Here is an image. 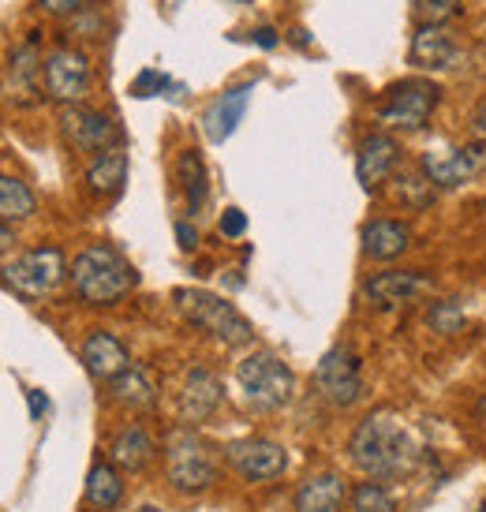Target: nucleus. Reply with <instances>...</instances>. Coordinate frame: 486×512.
Listing matches in <instances>:
<instances>
[{"label": "nucleus", "instance_id": "26", "mask_svg": "<svg viewBox=\"0 0 486 512\" xmlns=\"http://www.w3.org/2000/svg\"><path fill=\"white\" fill-rule=\"evenodd\" d=\"M38 210V199L23 180H15L8 172H0V221H27Z\"/></svg>", "mask_w": 486, "mask_h": 512}, {"label": "nucleus", "instance_id": "31", "mask_svg": "<svg viewBox=\"0 0 486 512\" xmlns=\"http://www.w3.org/2000/svg\"><path fill=\"white\" fill-rule=\"evenodd\" d=\"M430 195H434V187L423 172H408L397 180V202H408V206H427Z\"/></svg>", "mask_w": 486, "mask_h": 512}, {"label": "nucleus", "instance_id": "21", "mask_svg": "<svg viewBox=\"0 0 486 512\" xmlns=\"http://www.w3.org/2000/svg\"><path fill=\"white\" fill-rule=\"evenodd\" d=\"M128 180V154L113 146V150H101L94 154V161L86 165V187H90V195H98V199H109L116 195L120 187Z\"/></svg>", "mask_w": 486, "mask_h": 512}, {"label": "nucleus", "instance_id": "24", "mask_svg": "<svg viewBox=\"0 0 486 512\" xmlns=\"http://www.w3.org/2000/svg\"><path fill=\"white\" fill-rule=\"evenodd\" d=\"M124 498V479H120V468L109 464V460H98L90 475H86V501L94 505V509L109 512L120 505Z\"/></svg>", "mask_w": 486, "mask_h": 512}, {"label": "nucleus", "instance_id": "32", "mask_svg": "<svg viewBox=\"0 0 486 512\" xmlns=\"http://www.w3.org/2000/svg\"><path fill=\"white\" fill-rule=\"evenodd\" d=\"M169 75H161V72H154V68H146L135 83H131V94L135 98H154V94H161V90H169Z\"/></svg>", "mask_w": 486, "mask_h": 512}, {"label": "nucleus", "instance_id": "38", "mask_svg": "<svg viewBox=\"0 0 486 512\" xmlns=\"http://www.w3.org/2000/svg\"><path fill=\"white\" fill-rule=\"evenodd\" d=\"M15 247V232L8 228V221H0V255H8Z\"/></svg>", "mask_w": 486, "mask_h": 512}, {"label": "nucleus", "instance_id": "7", "mask_svg": "<svg viewBox=\"0 0 486 512\" xmlns=\"http://www.w3.org/2000/svg\"><path fill=\"white\" fill-rule=\"evenodd\" d=\"M0 273H4V285L23 299H42L57 292L60 281L68 277V262L60 247H34L27 255L12 258Z\"/></svg>", "mask_w": 486, "mask_h": 512}, {"label": "nucleus", "instance_id": "30", "mask_svg": "<svg viewBox=\"0 0 486 512\" xmlns=\"http://www.w3.org/2000/svg\"><path fill=\"white\" fill-rule=\"evenodd\" d=\"M464 0H412V15L419 27H445L449 19H457Z\"/></svg>", "mask_w": 486, "mask_h": 512}, {"label": "nucleus", "instance_id": "28", "mask_svg": "<svg viewBox=\"0 0 486 512\" xmlns=\"http://www.w3.org/2000/svg\"><path fill=\"white\" fill-rule=\"evenodd\" d=\"M468 322V314L460 307L457 299H438V303H430L427 311V326L438 333V337H457L460 329Z\"/></svg>", "mask_w": 486, "mask_h": 512}, {"label": "nucleus", "instance_id": "19", "mask_svg": "<svg viewBox=\"0 0 486 512\" xmlns=\"http://www.w3.org/2000/svg\"><path fill=\"white\" fill-rule=\"evenodd\" d=\"M412 247V228L393 217H374L363 225V255L371 262H393Z\"/></svg>", "mask_w": 486, "mask_h": 512}, {"label": "nucleus", "instance_id": "25", "mask_svg": "<svg viewBox=\"0 0 486 512\" xmlns=\"http://www.w3.org/2000/svg\"><path fill=\"white\" fill-rule=\"evenodd\" d=\"M176 176H180V187H184L187 214H199L202 206H206V195H210V176H206V165H202L199 150H184V154H180Z\"/></svg>", "mask_w": 486, "mask_h": 512}, {"label": "nucleus", "instance_id": "6", "mask_svg": "<svg viewBox=\"0 0 486 512\" xmlns=\"http://www.w3.org/2000/svg\"><path fill=\"white\" fill-rule=\"evenodd\" d=\"M442 90L430 79H401L386 90V98L378 105V120L386 128L397 131H423L430 124V116L438 109Z\"/></svg>", "mask_w": 486, "mask_h": 512}, {"label": "nucleus", "instance_id": "27", "mask_svg": "<svg viewBox=\"0 0 486 512\" xmlns=\"http://www.w3.org/2000/svg\"><path fill=\"white\" fill-rule=\"evenodd\" d=\"M8 75H12V83H8V98L34 101V94H38V86H34V75H38V53H34V42H27L23 49H15Z\"/></svg>", "mask_w": 486, "mask_h": 512}, {"label": "nucleus", "instance_id": "35", "mask_svg": "<svg viewBox=\"0 0 486 512\" xmlns=\"http://www.w3.org/2000/svg\"><path fill=\"white\" fill-rule=\"evenodd\" d=\"M176 240H180L184 251H195V247H199V232L187 225V221H180V225H176Z\"/></svg>", "mask_w": 486, "mask_h": 512}, {"label": "nucleus", "instance_id": "29", "mask_svg": "<svg viewBox=\"0 0 486 512\" xmlns=\"http://www.w3.org/2000/svg\"><path fill=\"white\" fill-rule=\"evenodd\" d=\"M352 512H397V501L386 490V483L367 479V483L352 486Z\"/></svg>", "mask_w": 486, "mask_h": 512}, {"label": "nucleus", "instance_id": "18", "mask_svg": "<svg viewBox=\"0 0 486 512\" xmlns=\"http://www.w3.org/2000/svg\"><path fill=\"white\" fill-rule=\"evenodd\" d=\"M79 356H83V367L90 370L98 382H113L116 374H124V370L131 367L128 348L116 341L109 329H94L83 341V348H79Z\"/></svg>", "mask_w": 486, "mask_h": 512}, {"label": "nucleus", "instance_id": "13", "mask_svg": "<svg viewBox=\"0 0 486 512\" xmlns=\"http://www.w3.org/2000/svg\"><path fill=\"white\" fill-rule=\"evenodd\" d=\"M483 165V150L479 146H468V150H453V154H430L419 157V172L430 180L434 191H453V187H464Z\"/></svg>", "mask_w": 486, "mask_h": 512}, {"label": "nucleus", "instance_id": "12", "mask_svg": "<svg viewBox=\"0 0 486 512\" xmlns=\"http://www.w3.org/2000/svg\"><path fill=\"white\" fill-rule=\"evenodd\" d=\"M221 400H225V385H221L214 370L191 367L184 378V389H180V419H184V427L206 423L221 408Z\"/></svg>", "mask_w": 486, "mask_h": 512}, {"label": "nucleus", "instance_id": "14", "mask_svg": "<svg viewBox=\"0 0 486 512\" xmlns=\"http://www.w3.org/2000/svg\"><path fill=\"white\" fill-rule=\"evenodd\" d=\"M367 299L374 307H404V303H415V299L430 292V277L423 270H386V273H374L371 281L363 285Z\"/></svg>", "mask_w": 486, "mask_h": 512}, {"label": "nucleus", "instance_id": "22", "mask_svg": "<svg viewBox=\"0 0 486 512\" xmlns=\"http://www.w3.org/2000/svg\"><path fill=\"white\" fill-rule=\"evenodd\" d=\"M109 397H113V404L128 408V412H150L158 404V389H154V382H150V374L143 367H128L109 382Z\"/></svg>", "mask_w": 486, "mask_h": 512}, {"label": "nucleus", "instance_id": "20", "mask_svg": "<svg viewBox=\"0 0 486 512\" xmlns=\"http://www.w3.org/2000/svg\"><path fill=\"white\" fill-rule=\"evenodd\" d=\"M344 501H348V483L337 471L311 475L296 490V512H341Z\"/></svg>", "mask_w": 486, "mask_h": 512}, {"label": "nucleus", "instance_id": "33", "mask_svg": "<svg viewBox=\"0 0 486 512\" xmlns=\"http://www.w3.org/2000/svg\"><path fill=\"white\" fill-rule=\"evenodd\" d=\"M243 232H247V214H243V210H236V206H229V210L221 214V236L240 240Z\"/></svg>", "mask_w": 486, "mask_h": 512}, {"label": "nucleus", "instance_id": "3", "mask_svg": "<svg viewBox=\"0 0 486 512\" xmlns=\"http://www.w3.org/2000/svg\"><path fill=\"white\" fill-rule=\"evenodd\" d=\"M176 307L184 314L191 326L206 329L214 341L229 344V348H243V344L255 341V329L243 318L229 299H221L217 292H206V288H176L172 292Z\"/></svg>", "mask_w": 486, "mask_h": 512}, {"label": "nucleus", "instance_id": "8", "mask_svg": "<svg viewBox=\"0 0 486 512\" xmlns=\"http://www.w3.org/2000/svg\"><path fill=\"white\" fill-rule=\"evenodd\" d=\"M315 389L318 397L329 400L333 408H352L363 397V370H359L356 352L344 348V344L329 348L315 367Z\"/></svg>", "mask_w": 486, "mask_h": 512}, {"label": "nucleus", "instance_id": "17", "mask_svg": "<svg viewBox=\"0 0 486 512\" xmlns=\"http://www.w3.org/2000/svg\"><path fill=\"white\" fill-rule=\"evenodd\" d=\"M408 60L423 72H445L460 64V45L445 27H419L408 45Z\"/></svg>", "mask_w": 486, "mask_h": 512}, {"label": "nucleus", "instance_id": "40", "mask_svg": "<svg viewBox=\"0 0 486 512\" xmlns=\"http://www.w3.org/2000/svg\"><path fill=\"white\" fill-rule=\"evenodd\" d=\"M479 415L486 419V393H483V400H479Z\"/></svg>", "mask_w": 486, "mask_h": 512}, {"label": "nucleus", "instance_id": "41", "mask_svg": "<svg viewBox=\"0 0 486 512\" xmlns=\"http://www.w3.org/2000/svg\"><path fill=\"white\" fill-rule=\"evenodd\" d=\"M475 512H486V498H483V501H479V509H475Z\"/></svg>", "mask_w": 486, "mask_h": 512}, {"label": "nucleus", "instance_id": "2", "mask_svg": "<svg viewBox=\"0 0 486 512\" xmlns=\"http://www.w3.org/2000/svg\"><path fill=\"white\" fill-rule=\"evenodd\" d=\"M68 277H72L75 296L83 299V303H90V307H116L131 288L139 285L135 266L116 247H109V243L83 247L72 258Z\"/></svg>", "mask_w": 486, "mask_h": 512}, {"label": "nucleus", "instance_id": "1", "mask_svg": "<svg viewBox=\"0 0 486 512\" xmlns=\"http://www.w3.org/2000/svg\"><path fill=\"white\" fill-rule=\"evenodd\" d=\"M348 456L367 479L393 483V479H408L419 468L423 445L415 438V430L393 408H378L352 430Z\"/></svg>", "mask_w": 486, "mask_h": 512}, {"label": "nucleus", "instance_id": "23", "mask_svg": "<svg viewBox=\"0 0 486 512\" xmlns=\"http://www.w3.org/2000/svg\"><path fill=\"white\" fill-rule=\"evenodd\" d=\"M109 456H113V464L120 471H146L154 464V456H158V445H154V438L143 427H124L113 438Z\"/></svg>", "mask_w": 486, "mask_h": 512}, {"label": "nucleus", "instance_id": "39", "mask_svg": "<svg viewBox=\"0 0 486 512\" xmlns=\"http://www.w3.org/2000/svg\"><path fill=\"white\" fill-rule=\"evenodd\" d=\"M472 124H475V131H479V135L486 139V101L479 105V109H475V120H472Z\"/></svg>", "mask_w": 486, "mask_h": 512}, {"label": "nucleus", "instance_id": "36", "mask_svg": "<svg viewBox=\"0 0 486 512\" xmlns=\"http://www.w3.org/2000/svg\"><path fill=\"white\" fill-rule=\"evenodd\" d=\"M27 404H30V419H42V415L49 412V400H45L42 389H30V393H27Z\"/></svg>", "mask_w": 486, "mask_h": 512}, {"label": "nucleus", "instance_id": "37", "mask_svg": "<svg viewBox=\"0 0 486 512\" xmlns=\"http://www.w3.org/2000/svg\"><path fill=\"white\" fill-rule=\"evenodd\" d=\"M255 42L262 45V49H273V45H277V30H273V27H258L255 30Z\"/></svg>", "mask_w": 486, "mask_h": 512}, {"label": "nucleus", "instance_id": "16", "mask_svg": "<svg viewBox=\"0 0 486 512\" xmlns=\"http://www.w3.org/2000/svg\"><path fill=\"white\" fill-rule=\"evenodd\" d=\"M251 94H255V83L229 86L225 94H217L214 105L202 116V131H206L210 143H225L232 131L240 128L243 113H247V105H251Z\"/></svg>", "mask_w": 486, "mask_h": 512}, {"label": "nucleus", "instance_id": "9", "mask_svg": "<svg viewBox=\"0 0 486 512\" xmlns=\"http://www.w3.org/2000/svg\"><path fill=\"white\" fill-rule=\"evenodd\" d=\"M45 75V94L60 105H83L90 94L94 72H90V57L83 49H53L42 64Z\"/></svg>", "mask_w": 486, "mask_h": 512}, {"label": "nucleus", "instance_id": "10", "mask_svg": "<svg viewBox=\"0 0 486 512\" xmlns=\"http://www.w3.org/2000/svg\"><path fill=\"white\" fill-rule=\"evenodd\" d=\"M225 460L229 468L247 479V483H270L277 475H285L288 453L270 438H240L225 445Z\"/></svg>", "mask_w": 486, "mask_h": 512}, {"label": "nucleus", "instance_id": "34", "mask_svg": "<svg viewBox=\"0 0 486 512\" xmlns=\"http://www.w3.org/2000/svg\"><path fill=\"white\" fill-rule=\"evenodd\" d=\"M42 4V12L49 15H75V12H83L90 0H38Z\"/></svg>", "mask_w": 486, "mask_h": 512}, {"label": "nucleus", "instance_id": "11", "mask_svg": "<svg viewBox=\"0 0 486 512\" xmlns=\"http://www.w3.org/2000/svg\"><path fill=\"white\" fill-rule=\"evenodd\" d=\"M60 131L79 154H101L120 143V128L113 116L86 109V105H64L60 109Z\"/></svg>", "mask_w": 486, "mask_h": 512}, {"label": "nucleus", "instance_id": "5", "mask_svg": "<svg viewBox=\"0 0 486 512\" xmlns=\"http://www.w3.org/2000/svg\"><path fill=\"white\" fill-rule=\"evenodd\" d=\"M165 471L180 494H202L217 483V456L195 427H176L165 441Z\"/></svg>", "mask_w": 486, "mask_h": 512}, {"label": "nucleus", "instance_id": "15", "mask_svg": "<svg viewBox=\"0 0 486 512\" xmlns=\"http://www.w3.org/2000/svg\"><path fill=\"white\" fill-rule=\"evenodd\" d=\"M401 165V143L393 139V135H382V131H374L367 135L363 143H359V154H356V176L359 184L374 191V187H382L397 172Z\"/></svg>", "mask_w": 486, "mask_h": 512}, {"label": "nucleus", "instance_id": "4", "mask_svg": "<svg viewBox=\"0 0 486 512\" xmlns=\"http://www.w3.org/2000/svg\"><path fill=\"white\" fill-rule=\"evenodd\" d=\"M236 382L243 389L247 408H255V412H281L296 397V374L273 352H251L247 359H240Z\"/></svg>", "mask_w": 486, "mask_h": 512}]
</instances>
